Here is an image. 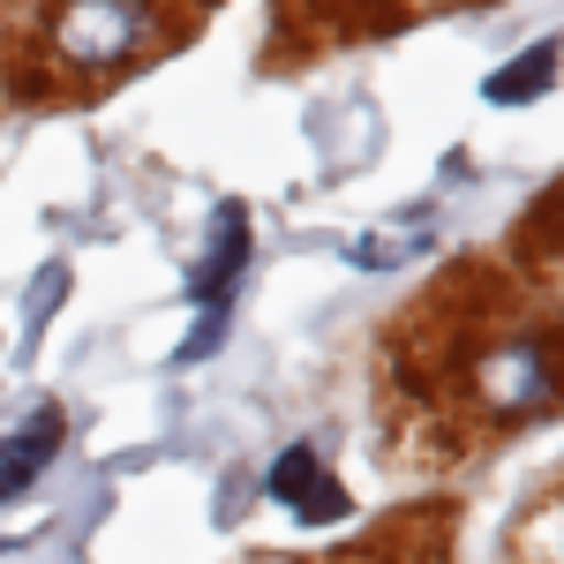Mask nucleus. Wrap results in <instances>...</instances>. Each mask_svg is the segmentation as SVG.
I'll return each instance as SVG.
<instances>
[{"mask_svg":"<svg viewBox=\"0 0 564 564\" xmlns=\"http://www.w3.org/2000/svg\"><path fill=\"white\" fill-rule=\"evenodd\" d=\"M143 39V0H68L53 15V45L76 61V68H106V61H129Z\"/></svg>","mask_w":564,"mask_h":564,"instance_id":"f257e3e1","label":"nucleus"},{"mask_svg":"<svg viewBox=\"0 0 564 564\" xmlns=\"http://www.w3.org/2000/svg\"><path fill=\"white\" fill-rule=\"evenodd\" d=\"M550 76H557V45H534V53H520L512 68H497V76L481 84V98H489V106H512V98L550 90Z\"/></svg>","mask_w":564,"mask_h":564,"instance_id":"423d86ee","label":"nucleus"},{"mask_svg":"<svg viewBox=\"0 0 564 564\" xmlns=\"http://www.w3.org/2000/svg\"><path fill=\"white\" fill-rule=\"evenodd\" d=\"M481 391L497 414H542L550 406V347H534V339L497 347L481 361Z\"/></svg>","mask_w":564,"mask_h":564,"instance_id":"f03ea898","label":"nucleus"},{"mask_svg":"<svg viewBox=\"0 0 564 564\" xmlns=\"http://www.w3.org/2000/svg\"><path fill=\"white\" fill-rule=\"evenodd\" d=\"M53 444H61V414H39L31 430L0 452V505H8L15 489H31V481H39V467L53 459Z\"/></svg>","mask_w":564,"mask_h":564,"instance_id":"20e7f679","label":"nucleus"},{"mask_svg":"<svg viewBox=\"0 0 564 564\" xmlns=\"http://www.w3.org/2000/svg\"><path fill=\"white\" fill-rule=\"evenodd\" d=\"M430 249V226L422 218H391L384 234H369V241H354V263H369V271H384V263H406Z\"/></svg>","mask_w":564,"mask_h":564,"instance_id":"0eeeda50","label":"nucleus"},{"mask_svg":"<svg viewBox=\"0 0 564 564\" xmlns=\"http://www.w3.org/2000/svg\"><path fill=\"white\" fill-rule=\"evenodd\" d=\"M241 249H249V226H241V212H218V241H212V257L196 263V286H188V294L218 308V302H226V279L241 271Z\"/></svg>","mask_w":564,"mask_h":564,"instance_id":"39448f33","label":"nucleus"},{"mask_svg":"<svg viewBox=\"0 0 564 564\" xmlns=\"http://www.w3.org/2000/svg\"><path fill=\"white\" fill-rule=\"evenodd\" d=\"M271 497L294 505L302 520H339V512H347V497L324 481L316 452H279V467H271Z\"/></svg>","mask_w":564,"mask_h":564,"instance_id":"7ed1b4c3","label":"nucleus"}]
</instances>
